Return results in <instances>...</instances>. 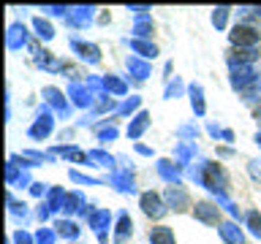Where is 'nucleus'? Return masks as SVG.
<instances>
[{
    "instance_id": "nucleus-3",
    "label": "nucleus",
    "mask_w": 261,
    "mask_h": 244,
    "mask_svg": "<svg viewBox=\"0 0 261 244\" xmlns=\"http://www.w3.org/2000/svg\"><path fill=\"white\" fill-rule=\"evenodd\" d=\"M150 239L152 244H174V239H171L169 228H152L150 231Z\"/></svg>"
},
{
    "instance_id": "nucleus-2",
    "label": "nucleus",
    "mask_w": 261,
    "mask_h": 244,
    "mask_svg": "<svg viewBox=\"0 0 261 244\" xmlns=\"http://www.w3.org/2000/svg\"><path fill=\"white\" fill-rule=\"evenodd\" d=\"M231 41L234 44H253V41H258V33L253 27H234Z\"/></svg>"
},
{
    "instance_id": "nucleus-4",
    "label": "nucleus",
    "mask_w": 261,
    "mask_h": 244,
    "mask_svg": "<svg viewBox=\"0 0 261 244\" xmlns=\"http://www.w3.org/2000/svg\"><path fill=\"white\" fill-rule=\"evenodd\" d=\"M250 225H253V233H258V236H261V223H258V217H256V215H250Z\"/></svg>"
},
{
    "instance_id": "nucleus-1",
    "label": "nucleus",
    "mask_w": 261,
    "mask_h": 244,
    "mask_svg": "<svg viewBox=\"0 0 261 244\" xmlns=\"http://www.w3.org/2000/svg\"><path fill=\"white\" fill-rule=\"evenodd\" d=\"M142 206H144L147 215H152V217H161L163 211H166V209H163V203H161V198H158V195H152V193H147L142 198Z\"/></svg>"
}]
</instances>
